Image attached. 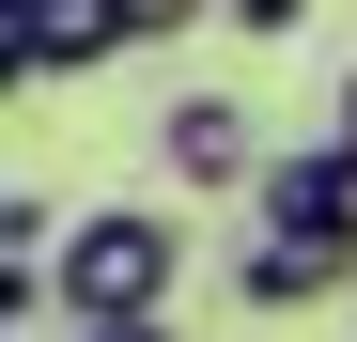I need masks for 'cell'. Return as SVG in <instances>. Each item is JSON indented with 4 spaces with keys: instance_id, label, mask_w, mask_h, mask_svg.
I'll return each instance as SVG.
<instances>
[{
    "instance_id": "obj_1",
    "label": "cell",
    "mask_w": 357,
    "mask_h": 342,
    "mask_svg": "<svg viewBox=\"0 0 357 342\" xmlns=\"http://www.w3.org/2000/svg\"><path fill=\"white\" fill-rule=\"evenodd\" d=\"M357 280V156L311 140V156H264L249 171V249H233V296L249 311H311Z\"/></svg>"
},
{
    "instance_id": "obj_2",
    "label": "cell",
    "mask_w": 357,
    "mask_h": 342,
    "mask_svg": "<svg viewBox=\"0 0 357 342\" xmlns=\"http://www.w3.org/2000/svg\"><path fill=\"white\" fill-rule=\"evenodd\" d=\"M171 280H187V234L140 218V202H93V218H63V249H47L63 327H78V311H171Z\"/></svg>"
},
{
    "instance_id": "obj_3",
    "label": "cell",
    "mask_w": 357,
    "mask_h": 342,
    "mask_svg": "<svg viewBox=\"0 0 357 342\" xmlns=\"http://www.w3.org/2000/svg\"><path fill=\"white\" fill-rule=\"evenodd\" d=\"M155 156H171V187H249V171H264V140H249L233 94H171L155 109Z\"/></svg>"
},
{
    "instance_id": "obj_4",
    "label": "cell",
    "mask_w": 357,
    "mask_h": 342,
    "mask_svg": "<svg viewBox=\"0 0 357 342\" xmlns=\"http://www.w3.org/2000/svg\"><path fill=\"white\" fill-rule=\"evenodd\" d=\"M31 63L47 78H93V63H125V47H140V16H125V0H31Z\"/></svg>"
},
{
    "instance_id": "obj_5",
    "label": "cell",
    "mask_w": 357,
    "mask_h": 342,
    "mask_svg": "<svg viewBox=\"0 0 357 342\" xmlns=\"http://www.w3.org/2000/svg\"><path fill=\"white\" fill-rule=\"evenodd\" d=\"M31 311H63V296H47V249H0V342H16Z\"/></svg>"
},
{
    "instance_id": "obj_6",
    "label": "cell",
    "mask_w": 357,
    "mask_h": 342,
    "mask_svg": "<svg viewBox=\"0 0 357 342\" xmlns=\"http://www.w3.org/2000/svg\"><path fill=\"white\" fill-rule=\"evenodd\" d=\"M218 16L249 31V47H280V31H311V0H218Z\"/></svg>"
},
{
    "instance_id": "obj_7",
    "label": "cell",
    "mask_w": 357,
    "mask_h": 342,
    "mask_svg": "<svg viewBox=\"0 0 357 342\" xmlns=\"http://www.w3.org/2000/svg\"><path fill=\"white\" fill-rule=\"evenodd\" d=\"M63 342H171V311H78Z\"/></svg>"
},
{
    "instance_id": "obj_8",
    "label": "cell",
    "mask_w": 357,
    "mask_h": 342,
    "mask_svg": "<svg viewBox=\"0 0 357 342\" xmlns=\"http://www.w3.org/2000/svg\"><path fill=\"white\" fill-rule=\"evenodd\" d=\"M125 16H140V47H155V31H187V16H202V0H125Z\"/></svg>"
},
{
    "instance_id": "obj_9",
    "label": "cell",
    "mask_w": 357,
    "mask_h": 342,
    "mask_svg": "<svg viewBox=\"0 0 357 342\" xmlns=\"http://www.w3.org/2000/svg\"><path fill=\"white\" fill-rule=\"evenodd\" d=\"M326 140H342V156H357V78H342V109H326Z\"/></svg>"
}]
</instances>
